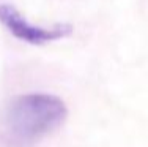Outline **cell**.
<instances>
[{
	"mask_svg": "<svg viewBox=\"0 0 148 147\" xmlns=\"http://www.w3.org/2000/svg\"><path fill=\"white\" fill-rule=\"evenodd\" d=\"M0 22L19 41H25L33 46H41V44H47L52 41L65 40L73 33L71 24H57L54 27L35 26V24L29 22L10 3L0 5Z\"/></svg>",
	"mask_w": 148,
	"mask_h": 147,
	"instance_id": "obj_2",
	"label": "cell"
},
{
	"mask_svg": "<svg viewBox=\"0 0 148 147\" xmlns=\"http://www.w3.org/2000/svg\"><path fill=\"white\" fill-rule=\"evenodd\" d=\"M68 115L62 98L51 93H25L16 97L2 119L3 135L11 144L27 147L63 125Z\"/></svg>",
	"mask_w": 148,
	"mask_h": 147,
	"instance_id": "obj_1",
	"label": "cell"
}]
</instances>
